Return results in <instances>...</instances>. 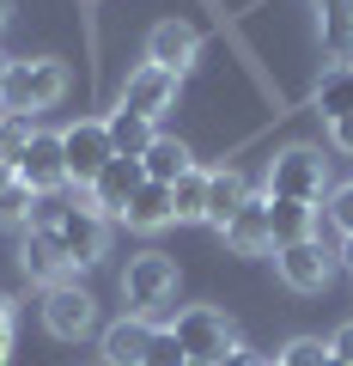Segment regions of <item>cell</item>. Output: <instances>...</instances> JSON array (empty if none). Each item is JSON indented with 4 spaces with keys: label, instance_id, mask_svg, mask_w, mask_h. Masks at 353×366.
<instances>
[{
    "label": "cell",
    "instance_id": "e0dca14e",
    "mask_svg": "<svg viewBox=\"0 0 353 366\" xmlns=\"http://www.w3.org/2000/svg\"><path fill=\"white\" fill-rule=\"evenodd\" d=\"M104 129H110V153H116V159H140L146 147L158 141V122L134 117V110H122V104L104 117Z\"/></svg>",
    "mask_w": 353,
    "mask_h": 366
},
{
    "label": "cell",
    "instance_id": "836d02e7",
    "mask_svg": "<svg viewBox=\"0 0 353 366\" xmlns=\"http://www.w3.org/2000/svg\"><path fill=\"white\" fill-rule=\"evenodd\" d=\"M6 183H13V165H6V159H0V189H6Z\"/></svg>",
    "mask_w": 353,
    "mask_h": 366
},
{
    "label": "cell",
    "instance_id": "4dcf8cb0",
    "mask_svg": "<svg viewBox=\"0 0 353 366\" xmlns=\"http://www.w3.org/2000/svg\"><path fill=\"white\" fill-rule=\"evenodd\" d=\"M220 366H262V354H250L244 342H237V348H225V354H220Z\"/></svg>",
    "mask_w": 353,
    "mask_h": 366
},
{
    "label": "cell",
    "instance_id": "e575fe53",
    "mask_svg": "<svg viewBox=\"0 0 353 366\" xmlns=\"http://www.w3.org/2000/svg\"><path fill=\"white\" fill-rule=\"evenodd\" d=\"M0 324H13V312H6V300H0Z\"/></svg>",
    "mask_w": 353,
    "mask_h": 366
},
{
    "label": "cell",
    "instance_id": "ab89813d",
    "mask_svg": "<svg viewBox=\"0 0 353 366\" xmlns=\"http://www.w3.org/2000/svg\"><path fill=\"white\" fill-rule=\"evenodd\" d=\"M268 366H280V360H268Z\"/></svg>",
    "mask_w": 353,
    "mask_h": 366
},
{
    "label": "cell",
    "instance_id": "8fae6325",
    "mask_svg": "<svg viewBox=\"0 0 353 366\" xmlns=\"http://www.w3.org/2000/svg\"><path fill=\"white\" fill-rule=\"evenodd\" d=\"M195 55H201V31L183 25V19H165V25H153V37H146V61L165 67V74H177V79L195 67Z\"/></svg>",
    "mask_w": 353,
    "mask_h": 366
},
{
    "label": "cell",
    "instance_id": "f1b7e54d",
    "mask_svg": "<svg viewBox=\"0 0 353 366\" xmlns=\"http://www.w3.org/2000/svg\"><path fill=\"white\" fill-rule=\"evenodd\" d=\"M329 354H335L341 366H353V324H341L335 336H329Z\"/></svg>",
    "mask_w": 353,
    "mask_h": 366
},
{
    "label": "cell",
    "instance_id": "603a6c76",
    "mask_svg": "<svg viewBox=\"0 0 353 366\" xmlns=\"http://www.w3.org/2000/svg\"><path fill=\"white\" fill-rule=\"evenodd\" d=\"M170 208H177V220H208V171L201 165L170 183Z\"/></svg>",
    "mask_w": 353,
    "mask_h": 366
},
{
    "label": "cell",
    "instance_id": "83f0119b",
    "mask_svg": "<svg viewBox=\"0 0 353 366\" xmlns=\"http://www.w3.org/2000/svg\"><path fill=\"white\" fill-rule=\"evenodd\" d=\"M329 220H335L341 238H353V183H341L335 196H329Z\"/></svg>",
    "mask_w": 353,
    "mask_h": 366
},
{
    "label": "cell",
    "instance_id": "ffe728a7",
    "mask_svg": "<svg viewBox=\"0 0 353 366\" xmlns=\"http://www.w3.org/2000/svg\"><path fill=\"white\" fill-rule=\"evenodd\" d=\"M140 171H146L153 183H177L183 171H195V159H189V147H183V141H170V134H158V141H153V147L140 153Z\"/></svg>",
    "mask_w": 353,
    "mask_h": 366
},
{
    "label": "cell",
    "instance_id": "4fadbf2b",
    "mask_svg": "<svg viewBox=\"0 0 353 366\" xmlns=\"http://www.w3.org/2000/svg\"><path fill=\"white\" fill-rule=\"evenodd\" d=\"M225 244L237 257H262V250H275V226H268V196H250L244 208L225 220Z\"/></svg>",
    "mask_w": 353,
    "mask_h": 366
},
{
    "label": "cell",
    "instance_id": "7c38bea8",
    "mask_svg": "<svg viewBox=\"0 0 353 366\" xmlns=\"http://www.w3.org/2000/svg\"><path fill=\"white\" fill-rule=\"evenodd\" d=\"M140 183H146L140 159H110V165H104V171L92 177V208L104 214V220H110V214L122 220V208H128V196L140 189Z\"/></svg>",
    "mask_w": 353,
    "mask_h": 366
},
{
    "label": "cell",
    "instance_id": "cb8c5ba5",
    "mask_svg": "<svg viewBox=\"0 0 353 366\" xmlns=\"http://www.w3.org/2000/svg\"><path fill=\"white\" fill-rule=\"evenodd\" d=\"M31 208H37V196H31L19 177L0 189V226H31Z\"/></svg>",
    "mask_w": 353,
    "mask_h": 366
},
{
    "label": "cell",
    "instance_id": "d4e9b609",
    "mask_svg": "<svg viewBox=\"0 0 353 366\" xmlns=\"http://www.w3.org/2000/svg\"><path fill=\"white\" fill-rule=\"evenodd\" d=\"M31 117H0V159H6V165H19V153H25L31 147Z\"/></svg>",
    "mask_w": 353,
    "mask_h": 366
},
{
    "label": "cell",
    "instance_id": "ba28073f",
    "mask_svg": "<svg viewBox=\"0 0 353 366\" xmlns=\"http://www.w3.org/2000/svg\"><path fill=\"white\" fill-rule=\"evenodd\" d=\"M13 177L25 183L31 196H55V189H67V153H61V134H31V147L19 153Z\"/></svg>",
    "mask_w": 353,
    "mask_h": 366
},
{
    "label": "cell",
    "instance_id": "f35d334b",
    "mask_svg": "<svg viewBox=\"0 0 353 366\" xmlns=\"http://www.w3.org/2000/svg\"><path fill=\"white\" fill-rule=\"evenodd\" d=\"M323 366H341V360H335V354H329V360H323Z\"/></svg>",
    "mask_w": 353,
    "mask_h": 366
},
{
    "label": "cell",
    "instance_id": "4316f807",
    "mask_svg": "<svg viewBox=\"0 0 353 366\" xmlns=\"http://www.w3.org/2000/svg\"><path fill=\"white\" fill-rule=\"evenodd\" d=\"M183 342L170 336V330H153V342H146V366H183Z\"/></svg>",
    "mask_w": 353,
    "mask_h": 366
},
{
    "label": "cell",
    "instance_id": "60d3db41",
    "mask_svg": "<svg viewBox=\"0 0 353 366\" xmlns=\"http://www.w3.org/2000/svg\"><path fill=\"white\" fill-rule=\"evenodd\" d=\"M0 117H6V110H0Z\"/></svg>",
    "mask_w": 353,
    "mask_h": 366
},
{
    "label": "cell",
    "instance_id": "484cf974",
    "mask_svg": "<svg viewBox=\"0 0 353 366\" xmlns=\"http://www.w3.org/2000/svg\"><path fill=\"white\" fill-rule=\"evenodd\" d=\"M323 360H329V342H317V336H299L280 348V366H323Z\"/></svg>",
    "mask_w": 353,
    "mask_h": 366
},
{
    "label": "cell",
    "instance_id": "5b68a950",
    "mask_svg": "<svg viewBox=\"0 0 353 366\" xmlns=\"http://www.w3.org/2000/svg\"><path fill=\"white\" fill-rule=\"evenodd\" d=\"M43 330H49L55 342H79L98 330V300L86 287H73V281H61V287L43 293Z\"/></svg>",
    "mask_w": 353,
    "mask_h": 366
},
{
    "label": "cell",
    "instance_id": "d590c367",
    "mask_svg": "<svg viewBox=\"0 0 353 366\" xmlns=\"http://www.w3.org/2000/svg\"><path fill=\"white\" fill-rule=\"evenodd\" d=\"M6 6H13V0H0V25H6Z\"/></svg>",
    "mask_w": 353,
    "mask_h": 366
},
{
    "label": "cell",
    "instance_id": "1f68e13d",
    "mask_svg": "<svg viewBox=\"0 0 353 366\" xmlns=\"http://www.w3.org/2000/svg\"><path fill=\"white\" fill-rule=\"evenodd\" d=\"M6 354H13V324H0V366H6Z\"/></svg>",
    "mask_w": 353,
    "mask_h": 366
},
{
    "label": "cell",
    "instance_id": "3957f363",
    "mask_svg": "<svg viewBox=\"0 0 353 366\" xmlns=\"http://www.w3.org/2000/svg\"><path fill=\"white\" fill-rule=\"evenodd\" d=\"M329 189V159L317 147H287V153L268 159V196L275 202H323Z\"/></svg>",
    "mask_w": 353,
    "mask_h": 366
},
{
    "label": "cell",
    "instance_id": "ac0fdd59",
    "mask_svg": "<svg viewBox=\"0 0 353 366\" xmlns=\"http://www.w3.org/2000/svg\"><path fill=\"white\" fill-rule=\"evenodd\" d=\"M244 202H250V183L237 177V171H208V226L225 232V220H232Z\"/></svg>",
    "mask_w": 353,
    "mask_h": 366
},
{
    "label": "cell",
    "instance_id": "44dd1931",
    "mask_svg": "<svg viewBox=\"0 0 353 366\" xmlns=\"http://www.w3.org/2000/svg\"><path fill=\"white\" fill-rule=\"evenodd\" d=\"M317 110H323L329 122H341V117H353V61H341V67H329V74L317 79Z\"/></svg>",
    "mask_w": 353,
    "mask_h": 366
},
{
    "label": "cell",
    "instance_id": "30bf717a",
    "mask_svg": "<svg viewBox=\"0 0 353 366\" xmlns=\"http://www.w3.org/2000/svg\"><path fill=\"white\" fill-rule=\"evenodd\" d=\"M177 104V74H165V67H153V61H140L128 79H122V110H134V117H146V122H158L165 110Z\"/></svg>",
    "mask_w": 353,
    "mask_h": 366
},
{
    "label": "cell",
    "instance_id": "7402d4cb",
    "mask_svg": "<svg viewBox=\"0 0 353 366\" xmlns=\"http://www.w3.org/2000/svg\"><path fill=\"white\" fill-rule=\"evenodd\" d=\"M323 49L335 61L353 55V0H323Z\"/></svg>",
    "mask_w": 353,
    "mask_h": 366
},
{
    "label": "cell",
    "instance_id": "2e32d148",
    "mask_svg": "<svg viewBox=\"0 0 353 366\" xmlns=\"http://www.w3.org/2000/svg\"><path fill=\"white\" fill-rule=\"evenodd\" d=\"M122 220H128L134 232H158V226H170V220H177V208H170V183H153V177H146L140 189L128 196Z\"/></svg>",
    "mask_w": 353,
    "mask_h": 366
},
{
    "label": "cell",
    "instance_id": "277c9868",
    "mask_svg": "<svg viewBox=\"0 0 353 366\" xmlns=\"http://www.w3.org/2000/svg\"><path fill=\"white\" fill-rule=\"evenodd\" d=\"M170 336L183 342L189 360H213L220 366L225 348H237V330L225 312H213V305H189V312H177V324H170Z\"/></svg>",
    "mask_w": 353,
    "mask_h": 366
},
{
    "label": "cell",
    "instance_id": "b9f144b4",
    "mask_svg": "<svg viewBox=\"0 0 353 366\" xmlns=\"http://www.w3.org/2000/svg\"><path fill=\"white\" fill-rule=\"evenodd\" d=\"M262 366H268V360H262Z\"/></svg>",
    "mask_w": 353,
    "mask_h": 366
},
{
    "label": "cell",
    "instance_id": "9c48e42d",
    "mask_svg": "<svg viewBox=\"0 0 353 366\" xmlns=\"http://www.w3.org/2000/svg\"><path fill=\"white\" fill-rule=\"evenodd\" d=\"M61 153H67V183H79V189H92V177L116 159L104 122H73V129H61Z\"/></svg>",
    "mask_w": 353,
    "mask_h": 366
},
{
    "label": "cell",
    "instance_id": "8d00e7d4",
    "mask_svg": "<svg viewBox=\"0 0 353 366\" xmlns=\"http://www.w3.org/2000/svg\"><path fill=\"white\" fill-rule=\"evenodd\" d=\"M183 366H213V360H183Z\"/></svg>",
    "mask_w": 353,
    "mask_h": 366
},
{
    "label": "cell",
    "instance_id": "f546056e",
    "mask_svg": "<svg viewBox=\"0 0 353 366\" xmlns=\"http://www.w3.org/2000/svg\"><path fill=\"white\" fill-rule=\"evenodd\" d=\"M329 141H335V153H347V159H353V117L329 122Z\"/></svg>",
    "mask_w": 353,
    "mask_h": 366
},
{
    "label": "cell",
    "instance_id": "6da1fadb",
    "mask_svg": "<svg viewBox=\"0 0 353 366\" xmlns=\"http://www.w3.org/2000/svg\"><path fill=\"white\" fill-rule=\"evenodd\" d=\"M61 98H67V61H55V55L6 61V79H0V110L6 117H37V110L61 104Z\"/></svg>",
    "mask_w": 353,
    "mask_h": 366
},
{
    "label": "cell",
    "instance_id": "74e56055",
    "mask_svg": "<svg viewBox=\"0 0 353 366\" xmlns=\"http://www.w3.org/2000/svg\"><path fill=\"white\" fill-rule=\"evenodd\" d=\"M0 79H6V55H0Z\"/></svg>",
    "mask_w": 353,
    "mask_h": 366
},
{
    "label": "cell",
    "instance_id": "52a82bcc",
    "mask_svg": "<svg viewBox=\"0 0 353 366\" xmlns=\"http://www.w3.org/2000/svg\"><path fill=\"white\" fill-rule=\"evenodd\" d=\"M275 269L292 293H323L329 274H335V250H323V238H299V244L275 250Z\"/></svg>",
    "mask_w": 353,
    "mask_h": 366
},
{
    "label": "cell",
    "instance_id": "d6986e66",
    "mask_svg": "<svg viewBox=\"0 0 353 366\" xmlns=\"http://www.w3.org/2000/svg\"><path fill=\"white\" fill-rule=\"evenodd\" d=\"M268 226H275V250L299 244V238H317V208L311 202H275L268 196Z\"/></svg>",
    "mask_w": 353,
    "mask_h": 366
},
{
    "label": "cell",
    "instance_id": "7a4b0ae2",
    "mask_svg": "<svg viewBox=\"0 0 353 366\" xmlns=\"http://www.w3.org/2000/svg\"><path fill=\"white\" fill-rule=\"evenodd\" d=\"M122 300H128L134 317H158L170 300H177V262H170L165 250L128 257V269H122Z\"/></svg>",
    "mask_w": 353,
    "mask_h": 366
},
{
    "label": "cell",
    "instance_id": "9a60e30c",
    "mask_svg": "<svg viewBox=\"0 0 353 366\" xmlns=\"http://www.w3.org/2000/svg\"><path fill=\"white\" fill-rule=\"evenodd\" d=\"M19 269H25L31 281H43V287H61L67 257H61V244H55V232H31V226H25V244H19Z\"/></svg>",
    "mask_w": 353,
    "mask_h": 366
},
{
    "label": "cell",
    "instance_id": "5bb4252c",
    "mask_svg": "<svg viewBox=\"0 0 353 366\" xmlns=\"http://www.w3.org/2000/svg\"><path fill=\"white\" fill-rule=\"evenodd\" d=\"M153 317H116L104 330V366H146V342H153Z\"/></svg>",
    "mask_w": 353,
    "mask_h": 366
},
{
    "label": "cell",
    "instance_id": "8992f818",
    "mask_svg": "<svg viewBox=\"0 0 353 366\" xmlns=\"http://www.w3.org/2000/svg\"><path fill=\"white\" fill-rule=\"evenodd\" d=\"M55 244H61V257H67V269H92L98 257H104V244H110V220L98 208H67L61 214V226H55Z\"/></svg>",
    "mask_w": 353,
    "mask_h": 366
},
{
    "label": "cell",
    "instance_id": "d6a6232c",
    "mask_svg": "<svg viewBox=\"0 0 353 366\" xmlns=\"http://www.w3.org/2000/svg\"><path fill=\"white\" fill-rule=\"evenodd\" d=\"M341 262H347V269H353V238H341Z\"/></svg>",
    "mask_w": 353,
    "mask_h": 366
}]
</instances>
